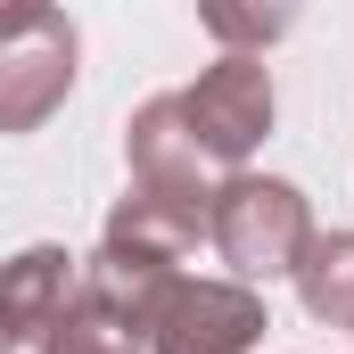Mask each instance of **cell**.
<instances>
[{"mask_svg": "<svg viewBox=\"0 0 354 354\" xmlns=\"http://www.w3.org/2000/svg\"><path fill=\"white\" fill-rule=\"evenodd\" d=\"M181 115H189V140H198L206 165H248L272 132V66L248 58V50H223L181 91Z\"/></svg>", "mask_w": 354, "mask_h": 354, "instance_id": "cell-3", "label": "cell"}, {"mask_svg": "<svg viewBox=\"0 0 354 354\" xmlns=\"http://www.w3.org/2000/svg\"><path fill=\"white\" fill-rule=\"evenodd\" d=\"M206 239L223 248V264L239 272V288L288 280L305 264V248H313V206H305L297 181H280V174H231L206 198Z\"/></svg>", "mask_w": 354, "mask_h": 354, "instance_id": "cell-1", "label": "cell"}, {"mask_svg": "<svg viewBox=\"0 0 354 354\" xmlns=\"http://www.w3.org/2000/svg\"><path fill=\"white\" fill-rule=\"evenodd\" d=\"M288 25H297L288 8H223V0L206 8V33L214 41H280Z\"/></svg>", "mask_w": 354, "mask_h": 354, "instance_id": "cell-10", "label": "cell"}, {"mask_svg": "<svg viewBox=\"0 0 354 354\" xmlns=\"http://www.w3.org/2000/svg\"><path fill=\"white\" fill-rule=\"evenodd\" d=\"M75 25L66 8H41V0H8L0 8V132H41L66 91H75Z\"/></svg>", "mask_w": 354, "mask_h": 354, "instance_id": "cell-2", "label": "cell"}, {"mask_svg": "<svg viewBox=\"0 0 354 354\" xmlns=\"http://www.w3.org/2000/svg\"><path fill=\"white\" fill-rule=\"evenodd\" d=\"M41 354H149V346H140L132 330H115L107 313H91L83 297H75V313H66V322L41 338Z\"/></svg>", "mask_w": 354, "mask_h": 354, "instance_id": "cell-9", "label": "cell"}, {"mask_svg": "<svg viewBox=\"0 0 354 354\" xmlns=\"http://www.w3.org/2000/svg\"><path fill=\"white\" fill-rule=\"evenodd\" d=\"M264 330L272 322H264L256 288H239V280H189L181 272V280H165L140 346L149 354H248Z\"/></svg>", "mask_w": 354, "mask_h": 354, "instance_id": "cell-4", "label": "cell"}, {"mask_svg": "<svg viewBox=\"0 0 354 354\" xmlns=\"http://www.w3.org/2000/svg\"><path fill=\"white\" fill-rule=\"evenodd\" d=\"M288 280H297V297H305V313H313V322L354 330V231H313L305 264L288 272Z\"/></svg>", "mask_w": 354, "mask_h": 354, "instance_id": "cell-8", "label": "cell"}, {"mask_svg": "<svg viewBox=\"0 0 354 354\" xmlns=\"http://www.w3.org/2000/svg\"><path fill=\"white\" fill-rule=\"evenodd\" d=\"M124 157H132V189H165V198H214V165L198 157V140H189V115H181V91L165 99H149V107H132V124H124Z\"/></svg>", "mask_w": 354, "mask_h": 354, "instance_id": "cell-6", "label": "cell"}, {"mask_svg": "<svg viewBox=\"0 0 354 354\" xmlns=\"http://www.w3.org/2000/svg\"><path fill=\"white\" fill-rule=\"evenodd\" d=\"M206 239V198H165V189H124L115 214H107V256L124 264H149V272H181Z\"/></svg>", "mask_w": 354, "mask_h": 354, "instance_id": "cell-5", "label": "cell"}, {"mask_svg": "<svg viewBox=\"0 0 354 354\" xmlns=\"http://www.w3.org/2000/svg\"><path fill=\"white\" fill-rule=\"evenodd\" d=\"M75 297H83V264L66 256V248H25V256H8L0 264V330H8V346H41L66 313H75Z\"/></svg>", "mask_w": 354, "mask_h": 354, "instance_id": "cell-7", "label": "cell"}, {"mask_svg": "<svg viewBox=\"0 0 354 354\" xmlns=\"http://www.w3.org/2000/svg\"><path fill=\"white\" fill-rule=\"evenodd\" d=\"M0 354H8V330H0Z\"/></svg>", "mask_w": 354, "mask_h": 354, "instance_id": "cell-11", "label": "cell"}]
</instances>
